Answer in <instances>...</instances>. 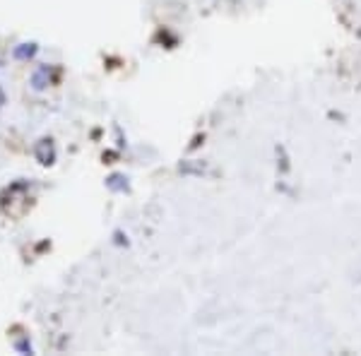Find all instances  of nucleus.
<instances>
[{
  "label": "nucleus",
  "mask_w": 361,
  "mask_h": 356,
  "mask_svg": "<svg viewBox=\"0 0 361 356\" xmlns=\"http://www.w3.org/2000/svg\"><path fill=\"white\" fill-rule=\"evenodd\" d=\"M32 54H34V46L32 44H29V49H17L15 51L17 58H27V56H32Z\"/></svg>",
  "instance_id": "nucleus-1"
}]
</instances>
